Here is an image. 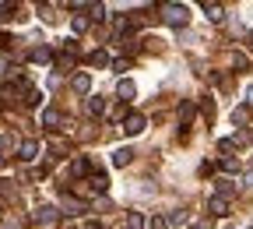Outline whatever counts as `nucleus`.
<instances>
[{
  "label": "nucleus",
  "instance_id": "nucleus-6",
  "mask_svg": "<svg viewBox=\"0 0 253 229\" xmlns=\"http://www.w3.org/2000/svg\"><path fill=\"white\" fill-rule=\"evenodd\" d=\"M134 92H137V88H134L130 78H123V81L116 85V95H120V99H134Z\"/></svg>",
  "mask_w": 253,
  "mask_h": 229
},
{
  "label": "nucleus",
  "instance_id": "nucleus-10",
  "mask_svg": "<svg viewBox=\"0 0 253 229\" xmlns=\"http://www.w3.org/2000/svg\"><path fill=\"white\" fill-rule=\"evenodd\" d=\"M250 120V106H236L232 110V123H246Z\"/></svg>",
  "mask_w": 253,
  "mask_h": 229
},
{
  "label": "nucleus",
  "instance_id": "nucleus-23",
  "mask_svg": "<svg viewBox=\"0 0 253 229\" xmlns=\"http://www.w3.org/2000/svg\"><path fill=\"white\" fill-rule=\"evenodd\" d=\"M88 170V159H74V173H84Z\"/></svg>",
  "mask_w": 253,
  "mask_h": 229
},
{
  "label": "nucleus",
  "instance_id": "nucleus-4",
  "mask_svg": "<svg viewBox=\"0 0 253 229\" xmlns=\"http://www.w3.org/2000/svg\"><path fill=\"white\" fill-rule=\"evenodd\" d=\"M18 155L25 159V162H32L39 155V141H21V148H18Z\"/></svg>",
  "mask_w": 253,
  "mask_h": 229
},
{
  "label": "nucleus",
  "instance_id": "nucleus-25",
  "mask_svg": "<svg viewBox=\"0 0 253 229\" xmlns=\"http://www.w3.org/2000/svg\"><path fill=\"white\" fill-rule=\"evenodd\" d=\"M194 229H211V222H197V226H194Z\"/></svg>",
  "mask_w": 253,
  "mask_h": 229
},
{
  "label": "nucleus",
  "instance_id": "nucleus-15",
  "mask_svg": "<svg viewBox=\"0 0 253 229\" xmlns=\"http://www.w3.org/2000/svg\"><path fill=\"white\" fill-rule=\"evenodd\" d=\"M42 123H46V127H56V123H60V113H56V110H46V113H42Z\"/></svg>",
  "mask_w": 253,
  "mask_h": 229
},
{
  "label": "nucleus",
  "instance_id": "nucleus-3",
  "mask_svg": "<svg viewBox=\"0 0 253 229\" xmlns=\"http://www.w3.org/2000/svg\"><path fill=\"white\" fill-rule=\"evenodd\" d=\"M123 130H126V134H141V130H144V116H141V113H130Z\"/></svg>",
  "mask_w": 253,
  "mask_h": 229
},
{
  "label": "nucleus",
  "instance_id": "nucleus-26",
  "mask_svg": "<svg viewBox=\"0 0 253 229\" xmlns=\"http://www.w3.org/2000/svg\"><path fill=\"white\" fill-rule=\"evenodd\" d=\"M7 46V36H4V32H0V50H4Z\"/></svg>",
  "mask_w": 253,
  "mask_h": 229
},
{
  "label": "nucleus",
  "instance_id": "nucleus-1",
  "mask_svg": "<svg viewBox=\"0 0 253 229\" xmlns=\"http://www.w3.org/2000/svg\"><path fill=\"white\" fill-rule=\"evenodd\" d=\"M186 18H190V11H186L183 4H166V21H169V25L183 28V25H186Z\"/></svg>",
  "mask_w": 253,
  "mask_h": 229
},
{
  "label": "nucleus",
  "instance_id": "nucleus-5",
  "mask_svg": "<svg viewBox=\"0 0 253 229\" xmlns=\"http://www.w3.org/2000/svg\"><path fill=\"white\" fill-rule=\"evenodd\" d=\"M208 212L218 215V219H221V215H229V201H225V198H211V201H208Z\"/></svg>",
  "mask_w": 253,
  "mask_h": 229
},
{
  "label": "nucleus",
  "instance_id": "nucleus-21",
  "mask_svg": "<svg viewBox=\"0 0 253 229\" xmlns=\"http://www.w3.org/2000/svg\"><path fill=\"white\" fill-rule=\"evenodd\" d=\"M151 229H169V222H166L162 215H155V219H151Z\"/></svg>",
  "mask_w": 253,
  "mask_h": 229
},
{
  "label": "nucleus",
  "instance_id": "nucleus-7",
  "mask_svg": "<svg viewBox=\"0 0 253 229\" xmlns=\"http://www.w3.org/2000/svg\"><path fill=\"white\" fill-rule=\"evenodd\" d=\"M130 159H134V152H130V148H116V152H113V166H126Z\"/></svg>",
  "mask_w": 253,
  "mask_h": 229
},
{
  "label": "nucleus",
  "instance_id": "nucleus-12",
  "mask_svg": "<svg viewBox=\"0 0 253 229\" xmlns=\"http://www.w3.org/2000/svg\"><path fill=\"white\" fill-rule=\"evenodd\" d=\"M88 183H91V190H99V194H102V190H106V187H109V180H106V176H102V173H99V176H91V180H88Z\"/></svg>",
  "mask_w": 253,
  "mask_h": 229
},
{
  "label": "nucleus",
  "instance_id": "nucleus-22",
  "mask_svg": "<svg viewBox=\"0 0 253 229\" xmlns=\"http://www.w3.org/2000/svg\"><path fill=\"white\" fill-rule=\"evenodd\" d=\"M84 28H88V18L78 14V18H74V32H84Z\"/></svg>",
  "mask_w": 253,
  "mask_h": 229
},
{
  "label": "nucleus",
  "instance_id": "nucleus-11",
  "mask_svg": "<svg viewBox=\"0 0 253 229\" xmlns=\"http://www.w3.org/2000/svg\"><path fill=\"white\" fill-rule=\"evenodd\" d=\"M190 120H194V103H186V106L179 110V123H183V127H190Z\"/></svg>",
  "mask_w": 253,
  "mask_h": 229
},
{
  "label": "nucleus",
  "instance_id": "nucleus-2",
  "mask_svg": "<svg viewBox=\"0 0 253 229\" xmlns=\"http://www.w3.org/2000/svg\"><path fill=\"white\" fill-rule=\"evenodd\" d=\"M32 219H36L39 226H53V222H56V208L42 205V208H36V215H32Z\"/></svg>",
  "mask_w": 253,
  "mask_h": 229
},
{
  "label": "nucleus",
  "instance_id": "nucleus-8",
  "mask_svg": "<svg viewBox=\"0 0 253 229\" xmlns=\"http://www.w3.org/2000/svg\"><path fill=\"white\" fill-rule=\"evenodd\" d=\"M63 208H67V215H81L84 212V205L78 198H63Z\"/></svg>",
  "mask_w": 253,
  "mask_h": 229
},
{
  "label": "nucleus",
  "instance_id": "nucleus-16",
  "mask_svg": "<svg viewBox=\"0 0 253 229\" xmlns=\"http://www.w3.org/2000/svg\"><path fill=\"white\" fill-rule=\"evenodd\" d=\"M106 63H109V57L99 50V53H91V67H106Z\"/></svg>",
  "mask_w": 253,
  "mask_h": 229
},
{
  "label": "nucleus",
  "instance_id": "nucleus-29",
  "mask_svg": "<svg viewBox=\"0 0 253 229\" xmlns=\"http://www.w3.org/2000/svg\"><path fill=\"white\" fill-rule=\"evenodd\" d=\"M250 46H253V32H250Z\"/></svg>",
  "mask_w": 253,
  "mask_h": 229
},
{
  "label": "nucleus",
  "instance_id": "nucleus-14",
  "mask_svg": "<svg viewBox=\"0 0 253 229\" xmlns=\"http://www.w3.org/2000/svg\"><path fill=\"white\" fill-rule=\"evenodd\" d=\"M88 85H91L88 74H78V78H74V92H88Z\"/></svg>",
  "mask_w": 253,
  "mask_h": 229
},
{
  "label": "nucleus",
  "instance_id": "nucleus-18",
  "mask_svg": "<svg viewBox=\"0 0 253 229\" xmlns=\"http://www.w3.org/2000/svg\"><path fill=\"white\" fill-rule=\"evenodd\" d=\"M126 226H130V229H141V226H144V219H141L137 212H130V215H126Z\"/></svg>",
  "mask_w": 253,
  "mask_h": 229
},
{
  "label": "nucleus",
  "instance_id": "nucleus-9",
  "mask_svg": "<svg viewBox=\"0 0 253 229\" xmlns=\"http://www.w3.org/2000/svg\"><path fill=\"white\" fill-rule=\"evenodd\" d=\"M88 113H91V116H99V113H106V103L99 99V95H91V99H88Z\"/></svg>",
  "mask_w": 253,
  "mask_h": 229
},
{
  "label": "nucleus",
  "instance_id": "nucleus-19",
  "mask_svg": "<svg viewBox=\"0 0 253 229\" xmlns=\"http://www.w3.org/2000/svg\"><path fill=\"white\" fill-rule=\"evenodd\" d=\"M221 170H225V173H239V162L236 159H225V162H221Z\"/></svg>",
  "mask_w": 253,
  "mask_h": 229
},
{
  "label": "nucleus",
  "instance_id": "nucleus-28",
  "mask_svg": "<svg viewBox=\"0 0 253 229\" xmlns=\"http://www.w3.org/2000/svg\"><path fill=\"white\" fill-rule=\"evenodd\" d=\"M88 229H106V226H99V222H91V226H88Z\"/></svg>",
  "mask_w": 253,
  "mask_h": 229
},
{
  "label": "nucleus",
  "instance_id": "nucleus-13",
  "mask_svg": "<svg viewBox=\"0 0 253 229\" xmlns=\"http://www.w3.org/2000/svg\"><path fill=\"white\" fill-rule=\"evenodd\" d=\"M204 11H208L211 21H221V4H204Z\"/></svg>",
  "mask_w": 253,
  "mask_h": 229
},
{
  "label": "nucleus",
  "instance_id": "nucleus-27",
  "mask_svg": "<svg viewBox=\"0 0 253 229\" xmlns=\"http://www.w3.org/2000/svg\"><path fill=\"white\" fill-rule=\"evenodd\" d=\"M4 145H7V141H0V162H4Z\"/></svg>",
  "mask_w": 253,
  "mask_h": 229
},
{
  "label": "nucleus",
  "instance_id": "nucleus-20",
  "mask_svg": "<svg viewBox=\"0 0 253 229\" xmlns=\"http://www.w3.org/2000/svg\"><path fill=\"white\" fill-rule=\"evenodd\" d=\"M166 222H169V226H183V222H186V215H183V212H172Z\"/></svg>",
  "mask_w": 253,
  "mask_h": 229
},
{
  "label": "nucleus",
  "instance_id": "nucleus-24",
  "mask_svg": "<svg viewBox=\"0 0 253 229\" xmlns=\"http://www.w3.org/2000/svg\"><path fill=\"white\" fill-rule=\"evenodd\" d=\"M36 60H42V63H46V60H49V50H46V46H39V50H36Z\"/></svg>",
  "mask_w": 253,
  "mask_h": 229
},
{
  "label": "nucleus",
  "instance_id": "nucleus-17",
  "mask_svg": "<svg viewBox=\"0 0 253 229\" xmlns=\"http://www.w3.org/2000/svg\"><path fill=\"white\" fill-rule=\"evenodd\" d=\"M232 63H236L239 71H246V67H250V60H246V53H232Z\"/></svg>",
  "mask_w": 253,
  "mask_h": 229
}]
</instances>
